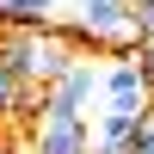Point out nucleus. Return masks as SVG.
Here are the masks:
<instances>
[{
  "instance_id": "1a4fd4ad",
  "label": "nucleus",
  "mask_w": 154,
  "mask_h": 154,
  "mask_svg": "<svg viewBox=\"0 0 154 154\" xmlns=\"http://www.w3.org/2000/svg\"><path fill=\"white\" fill-rule=\"evenodd\" d=\"M130 154H154V123L142 117V130H136V142H130Z\"/></svg>"
},
{
  "instance_id": "39448f33",
  "label": "nucleus",
  "mask_w": 154,
  "mask_h": 154,
  "mask_svg": "<svg viewBox=\"0 0 154 154\" xmlns=\"http://www.w3.org/2000/svg\"><path fill=\"white\" fill-rule=\"evenodd\" d=\"M136 130H142V117H117V111H99V123H93V154H130Z\"/></svg>"
},
{
  "instance_id": "f257e3e1",
  "label": "nucleus",
  "mask_w": 154,
  "mask_h": 154,
  "mask_svg": "<svg viewBox=\"0 0 154 154\" xmlns=\"http://www.w3.org/2000/svg\"><path fill=\"white\" fill-rule=\"evenodd\" d=\"M74 37H86V43H111L130 56L136 43H142V25H136L130 0H80V12H74Z\"/></svg>"
},
{
  "instance_id": "423d86ee",
  "label": "nucleus",
  "mask_w": 154,
  "mask_h": 154,
  "mask_svg": "<svg viewBox=\"0 0 154 154\" xmlns=\"http://www.w3.org/2000/svg\"><path fill=\"white\" fill-rule=\"evenodd\" d=\"M62 0H0V25H49Z\"/></svg>"
},
{
  "instance_id": "6e6552de",
  "label": "nucleus",
  "mask_w": 154,
  "mask_h": 154,
  "mask_svg": "<svg viewBox=\"0 0 154 154\" xmlns=\"http://www.w3.org/2000/svg\"><path fill=\"white\" fill-rule=\"evenodd\" d=\"M130 12H136V25H142V37H154V0H130Z\"/></svg>"
},
{
  "instance_id": "9d476101",
  "label": "nucleus",
  "mask_w": 154,
  "mask_h": 154,
  "mask_svg": "<svg viewBox=\"0 0 154 154\" xmlns=\"http://www.w3.org/2000/svg\"><path fill=\"white\" fill-rule=\"evenodd\" d=\"M0 154H6V142H0Z\"/></svg>"
},
{
  "instance_id": "20e7f679",
  "label": "nucleus",
  "mask_w": 154,
  "mask_h": 154,
  "mask_svg": "<svg viewBox=\"0 0 154 154\" xmlns=\"http://www.w3.org/2000/svg\"><path fill=\"white\" fill-rule=\"evenodd\" d=\"M93 99H99V68L93 62H74L68 74H56V80L43 86V111H74V117H86Z\"/></svg>"
},
{
  "instance_id": "0eeeda50",
  "label": "nucleus",
  "mask_w": 154,
  "mask_h": 154,
  "mask_svg": "<svg viewBox=\"0 0 154 154\" xmlns=\"http://www.w3.org/2000/svg\"><path fill=\"white\" fill-rule=\"evenodd\" d=\"M130 62H136V68H142V80L154 86V37H142V43L130 49Z\"/></svg>"
},
{
  "instance_id": "7ed1b4c3",
  "label": "nucleus",
  "mask_w": 154,
  "mask_h": 154,
  "mask_svg": "<svg viewBox=\"0 0 154 154\" xmlns=\"http://www.w3.org/2000/svg\"><path fill=\"white\" fill-rule=\"evenodd\" d=\"M31 154H93V123L74 111H43L31 123Z\"/></svg>"
},
{
  "instance_id": "f03ea898",
  "label": "nucleus",
  "mask_w": 154,
  "mask_h": 154,
  "mask_svg": "<svg viewBox=\"0 0 154 154\" xmlns=\"http://www.w3.org/2000/svg\"><path fill=\"white\" fill-rule=\"evenodd\" d=\"M99 99H105V111H117V117H142L154 86L142 80V68H136L130 56H111L105 68H99Z\"/></svg>"
}]
</instances>
